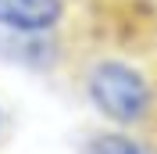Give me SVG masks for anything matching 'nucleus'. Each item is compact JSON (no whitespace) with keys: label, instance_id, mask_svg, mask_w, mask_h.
I'll return each mask as SVG.
<instances>
[{"label":"nucleus","instance_id":"nucleus-1","mask_svg":"<svg viewBox=\"0 0 157 154\" xmlns=\"http://www.w3.org/2000/svg\"><path fill=\"white\" fill-rule=\"evenodd\" d=\"M82 93L97 115L118 129L143 125L157 107L150 75L125 58H93L82 72Z\"/></svg>","mask_w":157,"mask_h":154},{"label":"nucleus","instance_id":"nucleus-4","mask_svg":"<svg viewBox=\"0 0 157 154\" xmlns=\"http://www.w3.org/2000/svg\"><path fill=\"white\" fill-rule=\"evenodd\" d=\"M82 154H157V147L125 129H104L82 144Z\"/></svg>","mask_w":157,"mask_h":154},{"label":"nucleus","instance_id":"nucleus-2","mask_svg":"<svg viewBox=\"0 0 157 154\" xmlns=\"http://www.w3.org/2000/svg\"><path fill=\"white\" fill-rule=\"evenodd\" d=\"M68 18V0H0V29L57 32Z\"/></svg>","mask_w":157,"mask_h":154},{"label":"nucleus","instance_id":"nucleus-5","mask_svg":"<svg viewBox=\"0 0 157 154\" xmlns=\"http://www.w3.org/2000/svg\"><path fill=\"white\" fill-rule=\"evenodd\" d=\"M0 125H4V111H0Z\"/></svg>","mask_w":157,"mask_h":154},{"label":"nucleus","instance_id":"nucleus-3","mask_svg":"<svg viewBox=\"0 0 157 154\" xmlns=\"http://www.w3.org/2000/svg\"><path fill=\"white\" fill-rule=\"evenodd\" d=\"M0 58L29 72H47L61 61V43L54 32H7L0 29Z\"/></svg>","mask_w":157,"mask_h":154}]
</instances>
